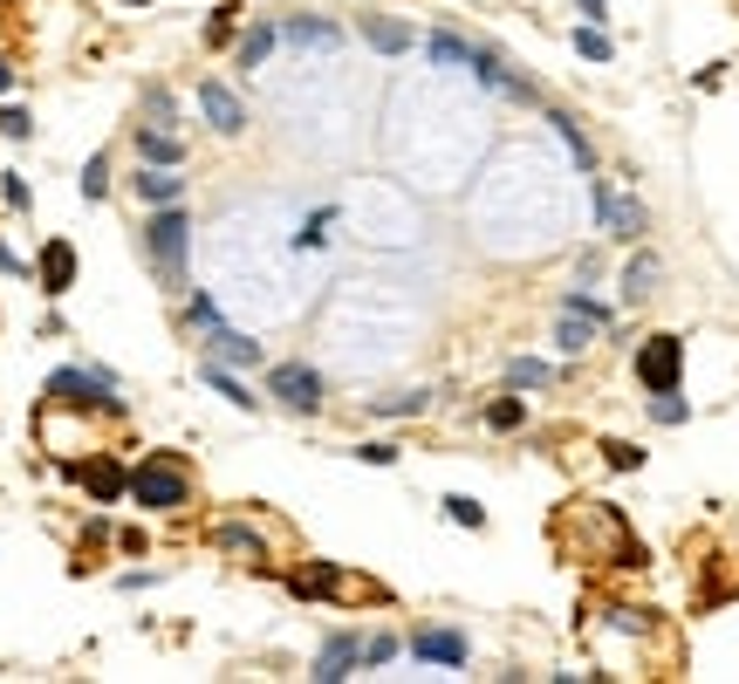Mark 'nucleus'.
Instances as JSON below:
<instances>
[{
    "instance_id": "1",
    "label": "nucleus",
    "mask_w": 739,
    "mask_h": 684,
    "mask_svg": "<svg viewBox=\"0 0 739 684\" xmlns=\"http://www.w3.org/2000/svg\"><path fill=\"white\" fill-rule=\"evenodd\" d=\"M144 247H151V261H158V274L178 288L186 281V247H192V219L178 213V206H158L151 213V226H144Z\"/></svg>"
},
{
    "instance_id": "2",
    "label": "nucleus",
    "mask_w": 739,
    "mask_h": 684,
    "mask_svg": "<svg viewBox=\"0 0 739 684\" xmlns=\"http://www.w3.org/2000/svg\"><path fill=\"white\" fill-rule=\"evenodd\" d=\"M131 500H138V506H158V514H171V506L192 500V479H186V466H178V459H158V452H151V459L131 472Z\"/></svg>"
},
{
    "instance_id": "3",
    "label": "nucleus",
    "mask_w": 739,
    "mask_h": 684,
    "mask_svg": "<svg viewBox=\"0 0 739 684\" xmlns=\"http://www.w3.org/2000/svg\"><path fill=\"white\" fill-rule=\"evenodd\" d=\"M192 322H199V336H206L213 363H234V370H240V363H261V343H253V336H240V328H226L213 295H192Z\"/></svg>"
},
{
    "instance_id": "4",
    "label": "nucleus",
    "mask_w": 739,
    "mask_h": 684,
    "mask_svg": "<svg viewBox=\"0 0 739 684\" xmlns=\"http://www.w3.org/2000/svg\"><path fill=\"white\" fill-rule=\"evenodd\" d=\"M636 376H644V391H678L684 376V343L678 336H651L636 349Z\"/></svg>"
},
{
    "instance_id": "5",
    "label": "nucleus",
    "mask_w": 739,
    "mask_h": 684,
    "mask_svg": "<svg viewBox=\"0 0 739 684\" xmlns=\"http://www.w3.org/2000/svg\"><path fill=\"white\" fill-rule=\"evenodd\" d=\"M267 397H282L288 411H322V376L309 363H274L267 370Z\"/></svg>"
},
{
    "instance_id": "6",
    "label": "nucleus",
    "mask_w": 739,
    "mask_h": 684,
    "mask_svg": "<svg viewBox=\"0 0 739 684\" xmlns=\"http://www.w3.org/2000/svg\"><path fill=\"white\" fill-rule=\"evenodd\" d=\"M110 391V376L104 370H56V376H48V397H56V404H75V411H90V404H110V411H117V397H104Z\"/></svg>"
},
{
    "instance_id": "7",
    "label": "nucleus",
    "mask_w": 739,
    "mask_h": 684,
    "mask_svg": "<svg viewBox=\"0 0 739 684\" xmlns=\"http://www.w3.org/2000/svg\"><path fill=\"white\" fill-rule=\"evenodd\" d=\"M199 117H206L219 137H240L247 131V104L226 83H199Z\"/></svg>"
},
{
    "instance_id": "8",
    "label": "nucleus",
    "mask_w": 739,
    "mask_h": 684,
    "mask_svg": "<svg viewBox=\"0 0 739 684\" xmlns=\"http://www.w3.org/2000/svg\"><path fill=\"white\" fill-rule=\"evenodd\" d=\"M596 219H603V233H617V240H644V226H651L636 199L609 192V185H596Z\"/></svg>"
},
{
    "instance_id": "9",
    "label": "nucleus",
    "mask_w": 739,
    "mask_h": 684,
    "mask_svg": "<svg viewBox=\"0 0 739 684\" xmlns=\"http://www.w3.org/2000/svg\"><path fill=\"white\" fill-rule=\"evenodd\" d=\"M412 657H418V664L458 671V664H466V637H458V629H418V637H412Z\"/></svg>"
},
{
    "instance_id": "10",
    "label": "nucleus",
    "mask_w": 739,
    "mask_h": 684,
    "mask_svg": "<svg viewBox=\"0 0 739 684\" xmlns=\"http://www.w3.org/2000/svg\"><path fill=\"white\" fill-rule=\"evenodd\" d=\"M69 288H75V247L48 240L41 247V295H69Z\"/></svg>"
},
{
    "instance_id": "11",
    "label": "nucleus",
    "mask_w": 739,
    "mask_h": 684,
    "mask_svg": "<svg viewBox=\"0 0 739 684\" xmlns=\"http://www.w3.org/2000/svg\"><path fill=\"white\" fill-rule=\"evenodd\" d=\"M349 664H363V644H356V637H329V644H322V657H315V684L349 677Z\"/></svg>"
},
{
    "instance_id": "12",
    "label": "nucleus",
    "mask_w": 739,
    "mask_h": 684,
    "mask_svg": "<svg viewBox=\"0 0 739 684\" xmlns=\"http://www.w3.org/2000/svg\"><path fill=\"white\" fill-rule=\"evenodd\" d=\"M178 192H186V179H171V165H144L138 171V199H144V206H178Z\"/></svg>"
},
{
    "instance_id": "13",
    "label": "nucleus",
    "mask_w": 739,
    "mask_h": 684,
    "mask_svg": "<svg viewBox=\"0 0 739 684\" xmlns=\"http://www.w3.org/2000/svg\"><path fill=\"white\" fill-rule=\"evenodd\" d=\"M75 479H83V487L96 493V500H117V493H131V472L123 466H110V459H96V466H69Z\"/></svg>"
},
{
    "instance_id": "14",
    "label": "nucleus",
    "mask_w": 739,
    "mask_h": 684,
    "mask_svg": "<svg viewBox=\"0 0 739 684\" xmlns=\"http://www.w3.org/2000/svg\"><path fill=\"white\" fill-rule=\"evenodd\" d=\"M596 328H603L596 315H582V309H562V328H555V343H562L569 357H575V349H589V343H596Z\"/></svg>"
},
{
    "instance_id": "15",
    "label": "nucleus",
    "mask_w": 739,
    "mask_h": 684,
    "mask_svg": "<svg viewBox=\"0 0 739 684\" xmlns=\"http://www.w3.org/2000/svg\"><path fill=\"white\" fill-rule=\"evenodd\" d=\"M363 41L384 48V56H404V48H412V28H404V21H363Z\"/></svg>"
},
{
    "instance_id": "16",
    "label": "nucleus",
    "mask_w": 739,
    "mask_h": 684,
    "mask_svg": "<svg viewBox=\"0 0 739 684\" xmlns=\"http://www.w3.org/2000/svg\"><path fill=\"white\" fill-rule=\"evenodd\" d=\"M206 384H213V391H219L226 404H240V411H253V404H261V397H247V391H240L234 363H213V357H206Z\"/></svg>"
},
{
    "instance_id": "17",
    "label": "nucleus",
    "mask_w": 739,
    "mask_h": 684,
    "mask_svg": "<svg viewBox=\"0 0 739 684\" xmlns=\"http://www.w3.org/2000/svg\"><path fill=\"white\" fill-rule=\"evenodd\" d=\"M657 274H665V267H657V261H651V253H636V261L623 267V295H630V301H644V295L657 288Z\"/></svg>"
},
{
    "instance_id": "18",
    "label": "nucleus",
    "mask_w": 739,
    "mask_h": 684,
    "mask_svg": "<svg viewBox=\"0 0 739 684\" xmlns=\"http://www.w3.org/2000/svg\"><path fill=\"white\" fill-rule=\"evenodd\" d=\"M506 384H514V391H548V384H555V370H548V363H534V357H514V363H506Z\"/></svg>"
},
{
    "instance_id": "19",
    "label": "nucleus",
    "mask_w": 739,
    "mask_h": 684,
    "mask_svg": "<svg viewBox=\"0 0 739 684\" xmlns=\"http://www.w3.org/2000/svg\"><path fill=\"white\" fill-rule=\"evenodd\" d=\"M138 151H144V165H178L186 158V144L165 137V131H138Z\"/></svg>"
},
{
    "instance_id": "20",
    "label": "nucleus",
    "mask_w": 739,
    "mask_h": 684,
    "mask_svg": "<svg viewBox=\"0 0 739 684\" xmlns=\"http://www.w3.org/2000/svg\"><path fill=\"white\" fill-rule=\"evenodd\" d=\"M295 48H336V28H329V21H288L282 28Z\"/></svg>"
},
{
    "instance_id": "21",
    "label": "nucleus",
    "mask_w": 739,
    "mask_h": 684,
    "mask_svg": "<svg viewBox=\"0 0 739 684\" xmlns=\"http://www.w3.org/2000/svg\"><path fill=\"white\" fill-rule=\"evenodd\" d=\"M575 56H582V62H609V56H617V41H609L596 21H589V28H575Z\"/></svg>"
},
{
    "instance_id": "22",
    "label": "nucleus",
    "mask_w": 739,
    "mask_h": 684,
    "mask_svg": "<svg viewBox=\"0 0 739 684\" xmlns=\"http://www.w3.org/2000/svg\"><path fill=\"white\" fill-rule=\"evenodd\" d=\"M425 56H431V62H466V69H473V56H479V48L452 41V35H431V41H425Z\"/></svg>"
},
{
    "instance_id": "23",
    "label": "nucleus",
    "mask_w": 739,
    "mask_h": 684,
    "mask_svg": "<svg viewBox=\"0 0 739 684\" xmlns=\"http://www.w3.org/2000/svg\"><path fill=\"white\" fill-rule=\"evenodd\" d=\"M213 548H226V554H261V535H247V527H213Z\"/></svg>"
},
{
    "instance_id": "24",
    "label": "nucleus",
    "mask_w": 739,
    "mask_h": 684,
    "mask_svg": "<svg viewBox=\"0 0 739 684\" xmlns=\"http://www.w3.org/2000/svg\"><path fill=\"white\" fill-rule=\"evenodd\" d=\"M274 56V28H253L247 41H240V69H261Z\"/></svg>"
},
{
    "instance_id": "25",
    "label": "nucleus",
    "mask_w": 739,
    "mask_h": 684,
    "mask_svg": "<svg viewBox=\"0 0 739 684\" xmlns=\"http://www.w3.org/2000/svg\"><path fill=\"white\" fill-rule=\"evenodd\" d=\"M370 411H384V418H412V411H425V391H397V397H377Z\"/></svg>"
},
{
    "instance_id": "26",
    "label": "nucleus",
    "mask_w": 739,
    "mask_h": 684,
    "mask_svg": "<svg viewBox=\"0 0 739 684\" xmlns=\"http://www.w3.org/2000/svg\"><path fill=\"white\" fill-rule=\"evenodd\" d=\"M445 514H452V527H487V506L466 500V493H452V500H445Z\"/></svg>"
},
{
    "instance_id": "27",
    "label": "nucleus",
    "mask_w": 739,
    "mask_h": 684,
    "mask_svg": "<svg viewBox=\"0 0 739 684\" xmlns=\"http://www.w3.org/2000/svg\"><path fill=\"white\" fill-rule=\"evenodd\" d=\"M651 418L657 424H684V397L678 391H651Z\"/></svg>"
},
{
    "instance_id": "28",
    "label": "nucleus",
    "mask_w": 739,
    "mask_h": 684,
    "mask_svg": "<svg viewBox=\"0 0 739 684\" xmlns=\"http://www.w3.org/2000/svg\"><path fill=\"white\" fill-rule=\"evenodd\" d=\"M521 418H527V404H521V397H500L493 411H487V424H493V432H514Z\"/></svg>"
},
{
    "instance_id": "29",
    "label": "nucleus",
    "mask_w": 739,
    "mask_h": 684,
    "mask_svg": "<svg viewBox=\"0 0 739 684\" xmlns=\"http://www.w3.org/2000/svg\"><path fill=\"white\" fill-rule=\"evenodd\" d=\"M548 123H555V131H562V144L575 151V165H582V171H589V144H582V131H575V117H562V110H555Z\"/></svg>"
},
{
    "instance_id": "30",
    "label": "nucleus",
    "mask_w": 739,
    "mask_h": 684,
    "mask_svg": "<svg viewBox=\"0 0 739 684\" xmlns=\"http://www.w3.org/2000/svg\"><path fill=\"white\" fill-rule=\"evenodd\" d=\"M104 192H110V165L90 158V165H83V199H104Z\"/></svg>"
},
{
    "instance_id": "31",
    "label": "nucleus",
    "mask_w": 739,
    "mask_h": 684,
    "mask_svg": "<svg viewBox=\"0 0 739 684\" xmlns=\"http://www.w3.org/2000/svg\"><path fill=\"white\" fill-rule=\"evenodd\" d=\"M35 123H28V110H14V104H0V137H28Z\"/></svg>"
},
{
    "instance_id": "32",
    "label": "nucleus",
    "mask_w": 739,
    "mask_h": 684,
    "mask_svg": "<svg viewBox=\"0 0 739 684\" xmlns=\"http://www.w3.org/2000/svg\"><path fill=\"white\" fill-rule=\"evenodd\" d=\"M603 452H609V466H617V472H636V466H644V452L623 445V439H617V445H603Z\"/></svg>"
},
{
    "instance_id": "33",
    "label": "nucleus",
    "mask_w": 739,
    "mask_h": 684,
    "mask_svg": "<svg viewBox=\"0 0 739 684\" xmlns=\"http://www.w3.org/2000/svg\"><path fill=\"white\" fill-rule=\"evenodd\" d=\"M391 657H397V637H370L363 644V664H391Z\"/></svg>"
},
{
    "instance_id": "34",
    "label": "nucleus",
    "mask_w": 739,
    "mask_h": 684,
    "mask_svg": "<svg viewBox=\"0 0 739 684\" xmlns=\"http://www.w3.org/2000/svg\"><path fill=\"white\" fill-rule=\"evenodd\" d=\"M356 459L363 466H397V445H356Z\"/></svg>"
},
{
    "instance_id": "35",
    "label": "nucleus",
    "mask_w": 739,
    "mask_h": 684,
    "mask_svg": "<svg viewBox=\"0 0 739 684\" xmlns=\"http://www.w3.org/2000/svg\"><path fill=\"white\" fill-rule=\"evenodd\" d=\"M329 219H336V213H315L309 226H301V247H322V226H329Z\"/></svg>"
},
{
    "instance_id": "36",
    "label": "nucleus",
    "mask_w": 739,
    "mask_h": 684,
    "mask_svg": "<svg viewBox=\"0 0 739 684\" xmlns=\"http://www.w3.org/2000/svg\"><path fill=\"white\" fill-rule=\"evenodd\" d=\"M575 8H582V14H589V21H603V0H575Z\"/></svg>"
},
{
    "instance_id": "37",
    "label": "nucleus",
    "mask_w": 739,
    "mask_h": 684,
    "mask_svg": "<svg viewBox=\"0 0 739 684\" xmlns=\"http://www.w3.org/2000/svg\"><path fill=\"white\" fill-rule=\"evenodd\" d=\"M8 83H14V69H8V56H0V96H8Z\"/></svg>"
},
{
    "instance_id": "38",
    "label": "nucleus",
    "mask_w": 739,
    "mask_h": 684,
    "mask_svg": "<svg viewBox=\"0 0 739 684\" xmlns=\"http://www.w3.org/2000/svg\"><path fill=\"white\" fill-rule=\"evenodd\" d=\"M123 8H144V0H123Z\"/></svg>"
}]
</instances>
